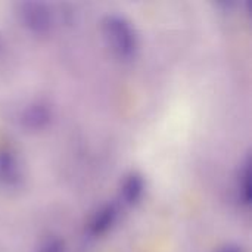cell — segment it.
<instances>
[{
	"mask_svg": "<svg viewBox=\"0 0 252 252\" xmlns=\"http://www.w3.org/2000/svg\"><path fill=\"white\" fill-rule=\"evenodd\" d=\"M100 31L109 50L123 61H130L139 49V35L133 24L123 15L109 13L100 21Z\"/></svg>",
	"mask_w": 252,
	"mask_h": 252,
	"instance_id": "obj_1",
	"label": "cell"
},
{
	"mask_svg": "<svg viewBox=\"0 0 252 252\" xmlns=\"http://www.w3.org/2000/svg\"><path fill=\"white\" fill-rule=\"evenodd\" d=\"M21 24L35 35H44L52 30L53 13L43 1H24L18 7Z\"/></svg>",
	"mask_w": 252,
	"mask_h": 252,
	"instance_id": "obj_2",
	"label": "cell"
},
{
	"mask_svg": "<svg viewBox=\"0 0 252 252\" xmlns=\"http://www.w3.org/2000/svg\"><path fill=\"white\" fill-rule=\"evenodd\" d=\"M146 189V182L143 176L137 171H131L127 176H124L121 186H120V201L126 207H134L137 205Z\"/></svg>",
	"mask_w": 252,
	"mask_h": 252,
	"instance_id": "obj_3",
	"label": "cell"
},
{
	"mask_svg": "<svg viewBox=\"0 0 252 252\" xmlns=\"http://www.w3.org/2000/svg\"><path fill=\"white\" fill-rule=\"evenodd\" d=\"M118 219V208L115 204H106L100 207L89 221V233L94 238L106 235Z\"/></svg>",
	"mask_w": 252,
	"mask_h": 252,
	"instance_id": "obj_4",
	"label": "cell"
},
{
	"mask_svg": "<svg viewBox=\"0 0 252 252\" xmlns=\"http://www.w3.org/2000/svg\"><path fill=\"white\" fill-rule=\"evenodd\" d=\"M50 121V109L43 102H35L28 105L22 115L21 123L27 130H41Z\"/></svg>",
	"mask_w": 252,
	"mask_h": 252,
	"instance_id": "obj_5",
	"label": "cell"
},
{
	"mask_svg": "<svg viewBox=\"0 0 252 252\" xmlns=\"http://www.w3.org/2000/svg\"><path fill=\"white\" fill-rule=\"evenodd\" d=\"M21 179V165L9 149L0 151V182L3 185H18Z\"/></svg>",
	"mask_w": 252,
	"mask_h": 252,
	"instance_id": "obj_6",
	"label": "cell"
},
{
	"mask_svg": "<svg viewBox=\"0 0 252 252\" xmlns=\"http://www.w3.org/2000/svg\"><path fill=\"white\" fill-rule=\"evenodd\" d=\"M238 196L239 202L248 207L251 204L252 189H251V158L247 157L239 168L238 174Z\"/></svg>",
	"mask_w": 252,
	"mask_h": 252,
	"instance_id": "obj_7",
	"label": "cell"
},
{
	"mask_svg": "<svg viewBox=\"0 0 252 252\" xmlns=\"http://www.w3.org/2000/svg\"><path fill=\"white\" fill-rule=\"evenodd\" d=\"M37 252H65V244L59 238L52 236L40 244Z\"/></svg>",
	"mask_w": 252,
	"mask_h": 252,
	"instance_id": "obj_8",
	"label": "cell"
},
{
	"mask_svg": "<svg viewBox=\"0 0 252 252\" xmlns=\"http://www.w3.org/2000/svg\"><path fill=\"white\" fill-rule=\"evenodd\" d=\"M216 252H244V251H242V248H239V247H236V245H226V247L220 248L219 251H216Z\"/></svg>",
	"mask_w": 252,
	"mask_h": 252,
	"instance_id": "obj_9",
	"label": "cell"
}]
</instances>
